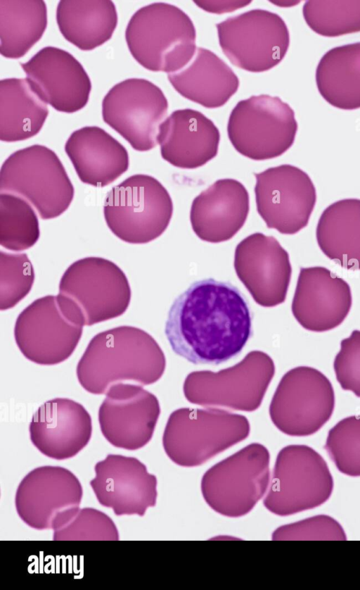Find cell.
I'll return each instance as SVG.
<instances>
[{"instance_id": "5", "label": "cell", "mask_w": 360, "mask_h": 590, "mask_svg": "<svg viewBox=\"0 0 360 590\" xmlns=\"http://www.w3.org/2000/svg\"><path fill=\"white\" fill-rule=\"evenodd\" d=\"M0 192L27 201L42 220L63 214L74 198V187L57 154L44 145L18 150L0 170Z\"/></svg>"}, {"instance_id": "25", "label": "cell", "mask_w": 360, "mask_h": 590, "mask_svg": "<svg viewBox=\"0 0 360 590\" xmlns=\"http://www.w3.org/2000/svg\"><path fill=\"white\" fill-rule=\"evenodd\" d=\"M167 77L179 94L207 108L224 106L239 87L237 75L226 63L202 47L186 66Z\"/></svg>"}, {"instance_id": "2", "label": "cell", "mask_w": 360, "mask_h": 590, "mask_svg": "<svg viewBox=\"0 0 360 590\" xmlns=\"http://www.w3.org/2000/svg\"><path fill=\"white\" fill-rule=\"evenodd\" d=\"M165 366L163 352L148 333L123 325L99 332L90 340L76 373L86 391L103 394L120 382L152 384Z\"/></svg>"}, {"instance_id": "23", "label": "cell", "mask_w": 360, "mask_h": 590, "mask_svg": "<svg viewBox=\"0 0 360 590\" xmlns=\"http://www.w3.org/2000/svg\"><path fill=\"white\" fill-rule=\"evenodd\" d=\"M249 209V194L245 186L234 179H220L193 199L191 227L202 241L223 242L244 225Z\"/></svg>"}, {"instance_id": "16", "label": "cell", "mask_w": 360, "mask_h": 590, "mask_svg": "<svg viewBox=\"0 0 360 590\" xmlns=\"http://www.w3.org/2000/svg\"><path fill=\"white\" fill-rule=\"evenodd\" d=\"M82 496L75 474L60 466L45 465L33 469L21 480L15 504L26 525L38 530L52 529L63 512L79 507Z\"/></svg>"}, {"instance_id": "24", "label": "cell", "mask_w": 360, "mask_h": 590, "mask_svg": "<svg viewBox=\"0 0 360 590\" xmlns=\"http://www.w3.org/2000/svg\"><path fill=\"white\" fill-rule=\"evenodd\" d=\"M65 151L81 182L94 187L111 184L129 168L125 147L98 126L74 131L65 144Z\"/></svg>"}, {"instance_id": "14", "label": "cell", "mask_w": 360, "mask_h": 590, "mask_svg": "<svg viewBox=\"0 0 360 590\" xmlns=\"http://www.w3.org/2000/svg\"><path fill=\"white\" fill-rule=\"evenodd\" d=\"M234 268L255 301L274 307L285 300L292 268L288 253L272 236L253 233L238 244Z\"/></svg>"}, {"instance_id": "3", "label": "cell", "mask_w": 360, "mask_h": 590, "mask_svg": "<svg viewBox=\"0 0 360 590\" xmlns=\"http://www.w3.org/2000/svg\"><path fill=\"white\" fill-rule=\"evenodd\" d=\"M128 49L146 69L172 73L186 66L196 51V32L179 7L153 3L136 11L125 31Z\"/></svg>"}, {"instance_id": "15", "label": "cell", "mask_w": 360, "mask_h": 590, "mask_svg": "<svg viewBox=\"0 0 360 590\" xmlns=\"http://www.w3.org/2000/svg\"><path fill=\"white\" fill-rule=\"evenodd\" d=\"M160 413L155 396L127 382L111 386L98 410L101 432L112 446L139 449L152 438Z\"/></svg>"}, {"instance_id": "1", "label": "cell", "mask_w": 360, "mask_h": 590, "mask_svg": "<svg viewBox=\"0 0 360 590\" xmlns=\"http://www.w3.org/2000/svg\"><path fill=\"white\" fill-rule=\"evenodd\" d=\"M165 333L178 356L195 365H217L238 356L251 338L252 313L236 286L206 278L174 299Z\"/></svg>"}, {"instance_id": "12", "label": "cell", "mask_w": 360, "mask_h": 590, "mask_svg": "<svg viewBox=\"0 0 360 590\" xmlns=\"http://www.w3.org/2000/svg\"><path fill=\"white\" fill-rule=\"evenodd\" d=\"M83 326L63 310L56 296L47 295L28 305L14 327L15 343L29 360L53 365L66 360L82 337Z\"/></svg>"}, {"instance_id": "22", "label": "cell", "mask_w": 360, "mask_h": 590, "mask_svg": "<svg viewBox=\"0 0 360 590\" xmlns=\"http://www.w3.org/2000/svg\"><path fill=\"white\" fill-rule=\"evenodd\" d=\"M219 141L214 123L191 108L173 111L160 125L157 137L162 158L184 169L199 168L214 158Z\"/></svg>"}, {"instance_id": "17", "label": "cell", "mask_w": 360, "mask_h": 590, "mask_svg": "<svg viewBox=\"0 0 360 590\" xmlns=\"http://www.w3.org/2000/svg\"><path fill=\"white\" fill-rule=\"evenodd\" d=\"M21 67L32 89L55 110L72 113L86 105L91 80L82 65L69 52L46 46L21 63Z\"/></svg>"}, {"instance_id": "6", "label": "cell", "mask_w": 360, "mask_h": 590, "mask_svg": "<svg viewBox=\"0 0 360 590\" xmlns=\"http://www.w3.org/2000/svg\"><path fill=\"white\" fill-rule=\"evenodd\" d=\"M173 203L166 188L154 177L136 174L113 187L103 206L105 222L120 239L144 244L167 228Z\"/></svg>"}, {"instance_id": "4", "label": "cell", "mask_w": 360, "mask_h": 590, "mask_svg": "<svg viewBox=\"0 0 360 590\" xmlns=\"http://www.w3.org/2000/svg\"><path fill=\"white\" fill-rule=\"evenodd\" d=\"M58 289L59 305L82 326L121 316L131 296L124 271L112 261L95 256L72 263L62 275Z\"/></svg>"}, {"instance_id": "27", "label": "cell", "mask_w": 360, "mask_h": 590, "mask_svg": "<svg viewBox=\"0 0 360 590\" xmlns=\"http://www.w3.org/2000/svg\"><path fill=\"white\" fill-rule=\"evenodd\" d=\"M117 13L110 0L60 1L56 21L66 40L83 51L108 42L117 25Z\"/></svg>"}, {"instance_id": "10", "label": "cell", "mask_w": 360, "mask_h": 590, "mask_svg": "<svg viewBox=\"0 0 360 590\" xmlns=\"http://www.w3.org/2000/svg\"><path fill=\"white\" fill-rule=\"evenodd\" d=\"M269 454L252 444L208 470L201 482L202 496L215 512L230 517L248 514L264 496L269 484Z\"/></svg>"}, {"instance_id": "29", "label": "cell", "mask_w": 360, "mask_h": 590, "mask_svg": "<svg viewBox=\"0 0 360 590\" xmlns=\"http://www.w3.org/2000/svg\"><path fill=\"white\" fill-rule=\"evenodd\" d=\"M49 114L47 104L27 80L6 78L0 81V139L15 142L30 139L42 128Z\"/></svg>"}, {"instance_id": "30", "label": "cell", "mask_w": 360, "mask_h": 590, "mask_svg": "<svg viewBox=\"0 0 360 590\" xmlns=\"http://www.w3.org/2000/svg\"><path fill=\"white\" fill-rule=\"evenodd\" d=\"M47 26L42 0H0V53L22 57L41 39Z\"/></svg>"}, {"instance_id": "18", "label": "cell", "mask_w": 360, "mask_h": 590, "mask_svg": "<svg viewBox=\"0 0 360 590\" xmlns=\"http://www.w3.org/2000/svg\"><path fill=\"white\" fill-rule=\"evenodd\" d=\"M90 485L101 505L116 515L143 516L155 506L157 479L136 458L108 454L95 467Z\"/></svg>"}, {"instance_id": "20", "label": "cell", "mask_w": 360, "mask_h": 590, "mask_svg": "<svg viewBox=\"0 0 360 590\" xmlns=\"http://www.w3.org/2000/svg\"><path fill=\"white\" fill-rule=\"evenodd\" d=\"M349 284L324 267L301 268L292 312L306 329L326 332L340 325L352 306Z\"/></svg>"}, {"instance_id": "9", "label": "cell", "mask_w": 360, "mask_h": 590, "mask_svg": "<svg viewBox=\"0 0 360 590\" xmlns=\"http://www.w3.org/2000/svg\"><path fill=\"white\" fill-rule=\"evenodd\" d=\"M219 43L236 67L252 73L269 70L284 58L290 34L283 18L263 9H253L218 23Z\"/></svg>"}, {"instance_id": "34", "label": "cell", "mask_w": 360, "mask_h": 590, "mask_svg": "<svg viewBox=\"0 0 360 590\" xmlns=\"http://www.w3.org/2000/svg\"><path fill=\"white\" fill-rule=\"evenodd\" d=\"M324 448L340 472L360 477V416L339 421L329 430Z\"/></svg>"}, {"instance_id": "35", "label": "cell", "mask_w": 360, "mask_h": 590, "mask_svg": "<svg viewBox=\"0 0 360 590\" xmlns=\"http://www.w3.org/2000/svg\"><path fill=\"white\" fill-rule=\"evenodd\" d=\"M34 270L27 255L0 251V310L13 308L31 291Z\"/></svg>"}, {"instance_id": "19", "label": "cell", "mask_w": 360, "mask_h": 590, "mask_svg": "<svg viewBox=\"0 0 360 590\" xmlns=\"http://www.w3.org/2000/svg\"><path fill=\"white\" fill-rule=\"evenodd\" d=\"M283 419L279 428L291 436H309L330 418L335 394L330 380L319 370L307 366L290 370L283 378Z\"/></svg>"}, {"instance_id": "26", "label": "cell", "mask_w": 360, "mask_h": 590, "mask_svg": "<svg viewBox=\"0 0 360 590\" xmlns=\"http://www.w3.org/2000/svg\"><path fill=\"white\" fill-rule=\"evenodd\" d=\"M316 237L321 251L348 270H360V199H345L321 215Z\"/></svg>"}, {"instance_id": "33", "label": "cell", "mask_w": 360, "mask_h": 590, "mask_svg": "<svg viewBox=\"0 0 360 590\" xmlns=\"http://www.w3.org/2000/svg\"><path fill=\"white\" fill-rule=\"evenodd\" d=\"M54 541H117L119 534L105 513L79 507L63 512L53 527Z\"/></svg>"}, {"instance_id": "11", "label": "cell", "mask_w": 360, "mask_h": 590, "mask_svg": "<svg viewBox=\"0 0 360 590\" xmlns=\"http://www.w3.org/2000/svg\"><path fill=\"white\" fill-rule=\"evenodd\" d=\"M167 109V99L160 88L143 78L116 84L102 101L103 121L139 151L156 146Z\"/></svg>"}, {"instance_id": "8", "label": "cell", "mask_w": 360, "mask_h": 590, "mask_svg": "<svg viewBox=\"0 0 360 590\" xmlns=\"http://www.w3.org/2000/svg\"><path fill=\"white\" fill-rule=\"evenodd\" d=\"M333 479L323 458L306 445H290L279 453L264 505L272 513L287 516L326 502Z\"/></svg>"}, {"instance_id": "13", "label": "cell", "mask_w": 360, "mask_h": 590, "mask_svg": "<svg viewBox=\"0 0 360 590\" xmlns=\"http://www.w3.org/2000/svg\"><path fill=\"white\" fill-rule=\"evenodd\" d=\"M255 176L257 210L268 228L293 234L307 225L316 201V189L307 173L285 164Z\"/></svg>"}, {"instance_id": "21", "label": "cell", "mask_w": 360, "mask_h": 590, "mask_svg": "<svg viewBox=\"0 0 360 590\" xmlns=\"http://www.w3.org/2000/svg\"><path fill=\"white\" fill-rule=\"evenodd\" d=\"M33 445L56 460L71 458L90 441L91 418L80 403L67 398L44 403L34 413L29 427Z\"/></svg>"}, {"instance_id": "36", "label": "cell", "mask_w": 360, "mask_h": 590, "mask_svg": "<svg viewBox=\"0 0 360 590\" xmlns=\"http://www.w3.org/2000/svg\"><path fill=\"white\" fill-rule=\"evenodd\" d=\"M272 539L345 541L347 536L341 525L333 517L318 515L277 528Z\"/></svg>"}, {"instance_id": "32", "label": "cell", "mask_w": 360, "mask_h": 590, "mask_svg": "<svg viewBox=\"0 0 360 590\" xmlns=\"http://www.w3.org/2000/svg\"><path fill=\"white\" fill-rule=\"evenodd\" d=\"M302 13L307 25L321 36L360 32V1H307Z\"/></svg>"}, {"instance_id": "38", "label": "cell", "mask_w": 360, "mask_h": 590, "mask_svg": "<svg viewBox=\"0 0 360 590\" xmlns=\"http://www.w3.org/2000/svg\"><path fill=\"white\" fill-rule=\"evenodd\" d=\"M201 8L209 12L224 13L245 6L250 1H194Z\"/></svg>"}, {"instance_id": "7", "label": "cell", "mask_w": 360, "mask_h": 590, "mask_svg": "<svg viewBox=\"0 0 360 590\" xmlns=\"http://www.w3.org/2000/svg\"><path fill=\"white\" fill-rule=\"evenodd\" d=\"M297 123L292 108L278 96H252L232 109L227 125L234 149L255 161L281 156L293 144Z\"/></svg>"}, {"instance_id": "37", "label": "cell", "mask_w": 360, "mask_h": 590, "mask_svg": "<svg viewBox=\"0 0 360 590\" xmlns=\"http://www.w3.org/2000/svg\"><path fill=\"white\" fill-rule=\"evenodd\" d=\"M336 378L344 390L360 397V331H352L349 337L340 342V350L334 363Z\"/></svg>"}, {"instance_id": "31", "label": "cell", "mask_w": 360, "mask_h": 590, "mask_svg": "<svg viewBox=\"0 0 360 590\" xmlns=\"http://www.w3.org/2000/svg\"><path fill=\"white\" fill-rule=\"evenodd\" d=\"M39 220L34 207L25 199L0 193V244L13 251H22L39 240Z\"/></svg>"}, {"instance_id": "28", "label": "cell", "mask_w": 360, "mask_h": 590, "mask_svg": "<svg viewBox=\"0 0 360 590\" xmlns=\"http://www.w3.org/2000/svg\"><path fill=\"white\" fill-rule=\"evenodd\" d=\"M315 78L320 94L331 106L360 108V42L328 51L319 62Z\"/></svg>"}]
</instances>
